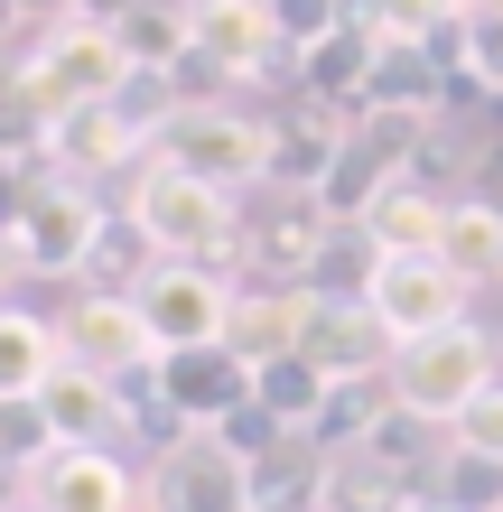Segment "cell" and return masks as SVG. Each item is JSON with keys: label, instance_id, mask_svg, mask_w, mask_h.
<instances>
[{"label": "cell", "instance_id": "obj_1", "mask_svg": "<svg viewBox=\"0 0 503 512\" xmlns=\"http://www.w3.org/2000/svg\"><path fill=\"white\" fill-rule=\"evenodd\" d=\"M19 103L56 131L75 103H112L131 84V56H122V28H94V19H38V38L19 47Z\"/></svg>", "mask_w": 503, "mask_h": 512}, {"label": "cell", "instance_id": "obj_2", "mask_svg": "<svg viewBox=\"0 0 503 512\" xmlns=\"http://www.w3.org/2000/svg\"><path fill=\"white\" fill-rule=\"evenodd\" d=\"M0 224H10V252H19V280H84V261H94L112 205L103 187H75V177H19L10 205H0Z\"/></svg>", "mask_w": 503, "mask_h": 512}, {"label": "cell", "instance_id": "obj_3", "mask_svg": "<svg viewBox=\"0 0 503 512\" xmlns=\"http://www.w3.org/2000/svg\"><path fill=\"white\" fill-rule=\"evenodd\" d=\"M122 215L140 224V243L159 261H233V233H243V196L233 187H205L177 159H150L131 177V205Z\"/></svg>", "mask_w": 503, "mask_h": 512}, {"label": "cell", "instance_id": "obj_4", "mask_svg": "<svg viewBox=\"0 0 503 512\" xmlns=\"http://www.w3.org/2000/svg\"><path fill=\"white\" fill-rule=\"evenodd\" d=\"M494 354L503 345L485 336L476 317H466V326H438V336H420V345H392V401L420 410V419H438V429H457V410L503 382Z\"/></svg>", "mask_w": 503, "mask_h": 512}, {"label": "cell", "instance_id": "obj_5", "mask_svg": "<svg viewBox=\"0 0 503 512\" xmlns=\"http://www.w3.org/2000/svg\"><path fill=\"white\" fill-rule=\"evenodd\" d=\"M159 159H177L187 177H205V187L252 196V187H271V122H261V112H243L233 94L187 103V112L168 122V140H159Z\"/></svg>", "mask_w": 503, "mask_h": 512}, {"label": "cell", "instance_id": "obj_6", "mask_svg": "<svg viewBox=\"0 0 503 512\" xmlns=\"http://www.w3.org/2000/svg\"><path fill=\"white\" fill-rule=\"evenodd\" d=\"M131 298H140V317H150L159 354L224 345V326H233V298H243V270H233V261H150Z\"/></svg>", "mask_w": 503, "mask_h": 512}, {"label": "cell", "instance_id": "obj_7", "mask_svg": "<svg viewBox=\"0 0 503 512\" xmlns=\"http://www.w3.org/2000/svg\"><path fill=\"white\" fill-rule=\"evenodd\" d=\"M327 233H336V215L317 196H299V187H261V205H243V233H233V270L243 280H261V289H308V270H317V252H327Z\"/></svg>", "mask_w": 503, "mask_h": 512}, {"label": "cell", "instance_id": "obj_8", "mask_svg": "<svg viewBox=\"0 0 503 512\" xmlns=\"http://www.w3.org/2000/svg\"><path fill=\"white\" fill-rule=\"evenodd\" d=\"M466 298H476V280H457L438 252H382L373 280H364V308L382 317L392 345H420V336H438V326H466Z\"/></svg>", "mask_w": 503, "mask_h": 512}, {"label": "cell", "instance_id": "obj_9", "mask_svg": "<svg viewBox=\"0 0 503 512\" xmlns=\"http://www.w3.org/2000/svg\"><path fill=\"white\" fill-rule=\"evenodd\" d=\"M196 66L243 94V84H299V47L271 28V0H196Z\"/></svg>", "mask_w": 503, "mask_h": 512}, {"label": "cell", "instance_id": "obj_10", "mask_svg": "<svg viewBox=\"0 0 503 512\" xmlns=\"http://www.w3.org/2000/svg\"><path fill=\"white\" fill-rule=\"evenodd\" d=\"M140 512H252V457H233L215 429H187L140 475Z\"/></svg>", "mask_w": 503, "mask_h": 512}, {"label": "cell", "instance_id": "obj_11", "mask_svg": "<svg viewBox=\"0 0 503 512\" xmlns=\"http://www.w3.org/2000/svg\"><path fill=\"white\" fill-rule=\"evenodd\" d=\"M56 345H66V364L103 373V382H131L140 364H159V336H150L131 289H75L56 308Z\"/></svg>", "mask_w": 503, "mask_h": 512}, {"label": "cell", "instance_id": "obj_12", "mask_svg": "<svg viewBox=\"0 0 503 512\" xmlns=\"http://www.w3.org/2000/svg\"><path fill=\"white\" fill-rule=\"evenodd\" d=\"M150 159H159V149L122 122V103H75L66 122L47 131V168H56V177H75V187H103V177H140Z\"/></svg>", "mask_w": 503, "mask_h": 512}, {"label": "cell", "instance_id": "obj_13", "mask_svg": "<svg viewBox=\"0 0 503 512\" xmlns=\"http://www.w3.org/2000/svg\"><path fill=\"white\" fill-rule=\"evenodd\" d=\"M299 354L327 382H364V373H392V336H382V317L364 298H327L308 289V326H299Z\"/></svg>", "mask_w": 503, "mask_h": 512}, {"label": "cell", "instance_id": "obj_14", "mask_svg": "<svg viewBox=\"0 0 503 512\" xmlns=\"http://www.w3.org/2000/svg\"><path fill=\"white\" fill-rule=\"evenodd\" d=\"M159 391L177 401L187 429H224V419L252 401V364L233 345H187V354H159Z\"/></svg>", "mask_w": 503, "mask_h": 512}, {"label": "cell", "instance_id": "obj_15", "mask_svg": "<svg viewBox=\"0 0 503 512\" xmlns=\"http://www.w3.org/2000/svg\"><path fill=\"white\" fill-rule=\"evenodd\" d=\"M28 503L38 512H140V485L112 447H56V457L28 475Z\"/></svg>", "mask_w": 503, "mask_h": 512}, {"label": "cell", "instance_id": "obj_16", "mask_svg": "<svg viewBox=\"0 0 503 512\" xmlns=\"http://www.w3.org/2000/svg\"><path fill=\"white\" fill-rule=\"evenodd\" d=\"M345 131H354V112H345V103L299 94V103L271 122V187L317 196V187H327V168H336V149H345Z\"/></svg>", "mask_w": 503, "mask_h": 512}, {"label": "cell", "instance_id": "obj_17", "mask_svg": "<svg viewBox=\"0 0 503 512\" xmlns=\"http://www.w3.org/2000/svg\"><path fill=\"white\" fill-rule=\"evenodd\" d=\"M38 419L56 429V447H112V438H131L122 382H103V373H84V364H56V382L38 391Z\"/></svg>", "mask_w": 503, "mask_h": 512}, {"label": "cell", "instance_id": "obj_18", "mask_svg": "<svg viewBox=\"0 0 503 512\" xmlns=\"http://www.w3.org/2000/svg\"><path fill=\"white\" fill-rule=\"evenodd\" d=\"M327 485H336V457L308 429H289L252 457V512H327Z\"/></svg>", "mask_w": 503, "mask_h": 512}, {"label": "cell", "instance_id": "obj_19", "mask_svg": "<svg viewBox=\"0 0 503 512\" xmlns=\"http://www.w3.org/2000/svg\"><path fill=\"white\" fill-rule=\"evenodd\" d=\"M299 326H308V289H261V280H243L224 345H233V354H243V364L261 373L271 354H299Z\"/></svg>", "mask_w": 503, "mask_h": 512}, {"label": "cell", "instance_id": "obj_20", "mask_svg": "<svg viewBox=\"0 0 503 512\" xmlns=\"http://www.w3.org/2000/svg\"><path fill=\"white\" fill-rule=\"evenodd\" d=\"M448 205H457V196L420 187V177H392V187L364 205V243H373V252H438V233H448Z\"/></svg>", "mask_w": 503, "mask_h": 512}, {"label": "cell", "instance_id": "obj_21", "mask_svg": "<svg viewBox=\"0 0 503 512\" xmlns=\"http://www.w3.org/2000/svg\"><path fill=\"white\" fill-rule=\"evenodd\" d=\"M56 364H66V345H56V317L10 308V298H0V410H10V401H38V391L56 382Z\"/></svg>", "mask_w": 503, "mask_h": 512}, {"label": "cell", "instance_id": "obj_22", "mask_svg": "<svg viewBox=\"0 0 503 512\" xmlns=\"http://www.w3.org/2000/svg\"><path fill=\"white\" fill-rule=\"evenodd\" d=\"M364 457H373V466H392L401 485H420V494H429V475H438V457H448V429H438V419H420V410H401V401H392V410L373 419V438H364Z\"/></svg>", "mask_w": 503, "mask_h": 512}, {"label": "cell", "instance_id": "obj_23", "mask_svg": "<svg viewBox=\"0 0 503 512\" xmlns=\"http://www.w3.org/2000/svg\"><path fill=\"white\" fill-rule=\"evenodd\" d=\"M438 261L457 270V280H503V205H485V196H457L448 205V233H438Z\"/></svg>", "mask_w": 503, "mask_h": 512}, {"label": "cell", "instance_id": "obj_24", "mask_svg": "<svg viewBox=\"0 0 503 512\" xmlns=\"http://www.w3.org/2000/svg\"><path fill=\"white\" fill-rule=\"evenodd\" d=\"M327 391H336V382L317 373L308 354H271V364L252 373V401L271 410L280 429H317V410H327Z\"/></svg>", "mask_w": 503, "mask_h": 512}, {"label": "cell", "instance_id": "obj_25", "mask_svg": "<svg viewBox=\"0 0 503 512\" xmlns=\"http://www.w3.org/2000/svg\"><path fill=\"white\" fill-rule=\"evenodd\" d=\"M392 410V373H364V382H336L327 391V410H317V447H327V457H345V447H364L373 438V419Z\"/></svg>", "mask_w": 503, "mask_h": 512}, {"label": "cell", "instance_id": "obj_26", "mask_svg": "<svg viewBox=\"0 0 503 512\" xmlns=\"http://www.w3.org/2000/svg\"><path fill=\"white\" fill-rule=\"evenodd\" d=\"M420 485H401L392 466H373L364 447H345L336 457V485H327V512H410Z\"/></svg>", "mask_w": 503, "mask_h": 512}, {"label": "cell", "instance_id": "obj_27", "mask_svg": "<svg viewBox=\"0 0 503 512\" xmlns=\"http://www.w3.org/2000/svg\"><path fill=\"white\" fill-rule=\"evenodd\" d=\"M429 494H438V503H457V512H503V457H476V447H457V438H448V457H438Z\"/></svg>", "mask_w": 503, "mask_h": 512}, {"label": "cell", "instance_id": "obj_28", "mask_svg": "<svg viewBox=\"0 0 503 512\" xmlns=\"http://www.w3.org/2000/svg\"><path fill=\"white\" fill-rule=\"evenodd\" d=\"M448 66L476 84L485 103H503V10H466L457 38H448Z\"/></svg>", "mask_w": 503, "mask_h": 512}, {"label": "cell", "instance_id": "obj_29", "mask_svg": "<svg viewBox=\"0 0 503 512\" xmlns=\"http://www.w3.org/2000/svg\"><path fill=\"white\" fill-rule=\"evenodd\" d=\"M345 19H354V0H271V28H280L299 56H308V47H327Z\"/></svg>", "mask_w": 503, "mask_h": 512}, {"label": "cell", "instance_id": "obj_30", "mask_svg": "<svg viewBox=\"0 0 503 512\" xmlns=\"http://www.w3.org/2000/svg\"><path fill=\"white\" fill-rule=\"evenodd\" d=\"M0 457H10L19 475H38L56 457V429L38 419V401H10V410H0Z\"/></svg>", "mask_w": 503, "mask_h": 512}, {"label": "cell", "instance_id": "obj_31", "mask_svg": "<svg viewBox=\"0 0 503 512\" xmlns=\"http://www.w3.org/2000/svg\"><path fill=\"white\" fill-rule=\"evenodd\" d=\"M457 447H476V457H503V382L494 391H476V401L457 410V429H448Z\"/></svg>", "mask_w": 503, "mask_h": 512}, {"label": "cell", "instance_id": "obj_32", "mask_svg": "<svg viewBox=\"0 0 503 512\" xmlns=\"http://www.w3.org/2000/svg\"><path fill=\"white\" fill-rule=\"evenodd\" d=\"M215 438L233 447V457H261V447H271V438H289V429H280V419H271V410H261V401H243V410H233V419H224V429H215Z\"/></svg>", "mask_w": 503, "mask_h": 512}, {"label": "cell", "instance_id": "obj_33", "mask_svg": "<svg viewBox=\"0 0 503 512\" xmlns=\"http://www.w3.org/2000/svg\"><path fill=\"white\" fill-rule=\"evenodd\" d=\"M140 0H66V19H94V28H122Z\"/></svg>", "mask_w": 503, "mask_h": 512}, {"label": "cell", "instance_id": "obj_34", "mask_svg": "<svg viewBox=\"0 0 503 512\" xmlns=\"http://www.w3.org/2000/svg\"><path fill=\"white\" fill-rule=\"evenodd\" d=\"M28 28H38V10H28V0H0V56H10Z\"/></svg>", "mask_w": 503, "mask_h": 512}, {"label": "cell", "instance_id": "obj_35", "mask_svg": "<svg viewBox=\"0 0 503 512\" xmlns=\"http://www.w3.org/2000/svg\"><path fill=\"white\" fill-rule=\"evenodd\" d=\"M10 503H28V475H19L10 457H0V512H10Z\"/></svg>", "mask_w": 503, "mask_h": 512}, {"label": "cell", "instance_id": "obj_36", "mask_svg": "<svg viewBox=\"0 0 503 512\" xmlns=\"http://www.w3.org/2000/svg\"><path fill=\"white\" fill-rule=\"evenodd\" d=\"M19 280V252H10V224H0V289Z\"/></svg>", "mask_w": 503, "mask_h": 512}, {"label": "cell", "instance_id": "obj_37", "mask_svg": "<svg viewBox=\"0 0 503 512\" xmlns=\"http://www.w3.org/2000/svg\"><path fill=\"white\" fill-rule=\"evenodd\" d=\"M28 10H38V19H66V0H28Z\"/></svg>", "mask_w": 503, "mask_h": 512}, {"label": "cell", "instance_id": "obj_38", "mask_svg": "<svg viewBox=\"0 0 503 512\" xmlns=\"http://www.w3.org/2000/svg\"><path fill=\"white\" fill-rule=\"evenodd\" d=\"M410 512H457V503H438V494H420V503H410Z\"/></svg>", "mask_w": 503, "mask_h": 512}, {"label": "cell", "instance_id": "obj_39", "mask_svg": "<svg viewBox=\"0 0 503 512\" xmlns=\"http://www.w3.org/2000/svg\"><path fill=\"white\" fill-rule=\"evenodd\" d=\"M466 10H503V0H466Z\"/></svg>", "mask_w": 503, "mask_h": 512}, {"label": "cell", "instance_id": "obj_40", "mask_svg": "<svg viewBox=\"0 0 503 512\" xmlns=\"http://www.w3.org/2000/svg\"><path fill=\"white\" fill-rule=\"evenodd\" d=\"M10 512H38V503H10Z\"/></svg>", "mask_w": 503, "mask_h": 512}]
</instances>
